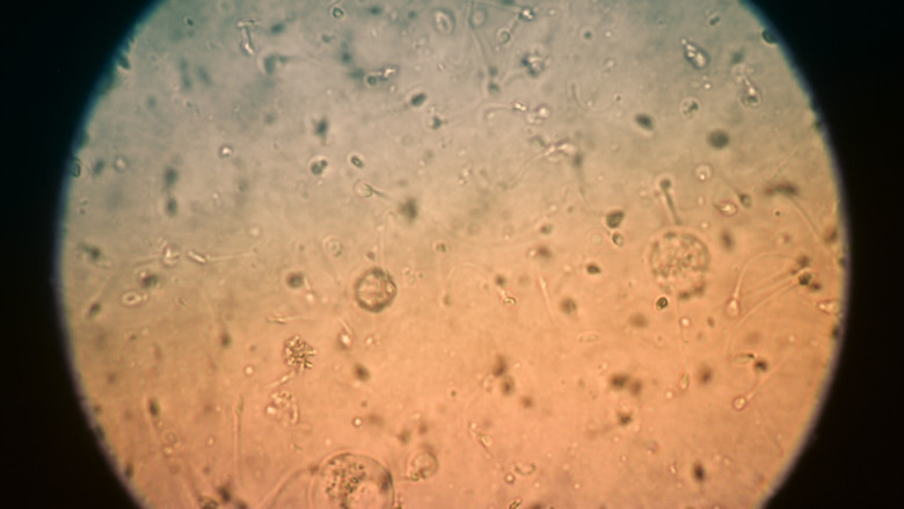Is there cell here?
Returning <instances> with one entry per match:
<instances>
[{
    "label": "cell",
    "instance_id": "obj_1",
    "mask_svg": "<svg viewBox=\"0 0 904 509\" xmlns=\"http://www.w3.org/2000/svg\"><path fill=\"white\" fill-rule=\"evenodd\" d=\"M396 287L390 276L381 269L364 273L356 285V298L364 309L382 310L395 297Z\"/></svg>",
    "mask_w": 904,
    "mask_h": 509
}]
</instances>
